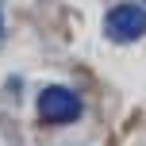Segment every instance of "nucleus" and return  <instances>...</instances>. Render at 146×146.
I'll use <instances>...</instances> for the list:
<instances>
[{"label": "nucleus", "instance_id": "7ed1b4c3", "mask_svg": "<svg viewBox=\"0 0 146 146\" xmlns=\"http://www.w3.org/2000/svg\"><path fill=\"white\" fill-rule=\"evenodd\" d=\"M0 35H4V8H0Z\"/></svg>", "mask_w": 146, "mask_h": 146}, {"label": "nucleus", "instance_id": "f03ea898", "mask_svg": "<svg viewBox=\"0 0 146 146\" xmlns=\"http://www.w3.org/2000/svg\"><path fill=\"white\" fill-rule=\"evenodd\" d=\"M146 35V8L139 4H115L108 12V38L115 42H131Z\"/></svg>", "mask_w": 146, "mask_h": 146}, {"label": "nucleus", "instance_id": "f257e3e1", "mask_svg": "<svg viewBox=\"0 0 146 146\" xmlns=\"http://www.w3.org/2000/svg\"><path fill=\"white\" fill-rule=\"evenodd\" d=\"M38 115H42L46 123H73V119L81 115V100L69 92V88L50 85V88L38 92Z\"/></svg>", "mask_w": 146, "mask_h": 146}]
</instances>
